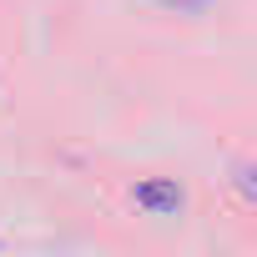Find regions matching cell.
I'll return each mask as SVG.
<instances>
[{"mask_svg": "<svg viewBox=\"0 0 257 257\" xmlns=\"http://www.w3.org/2000/svg\"><path fill=\"white\" fill-rule=\"evenodd\" d=\"M137 207H147V212H157V217H172V212L182 207V187H177V182H142V187H137Z\"/></svg>", "mask_w": 257, "mask_h": 257, "instance_id": "obj_1", "label": "cell"}, {"mask_svg": "<svg viewBox=\"0 0 257 257\" xmlns=\"http://www.w3.org/2000/svg\"><path fill=\"white\" fill-rule=\"evenodd\" d=\"M237 187H242V197L257 207V167H237Z\"/></svg>", "mask_w": 257, "mask_h": 257, "instance_id": "obj_2", "label": "cell"}]
</instances>
